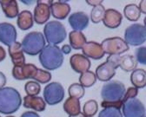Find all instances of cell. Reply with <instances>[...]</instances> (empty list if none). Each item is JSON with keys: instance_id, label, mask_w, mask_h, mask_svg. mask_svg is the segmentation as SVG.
Masks as SVG:
<instances>
[{"instance_id": "cell-1", "label": "cell", "mask_w": 146, "mask_h": 117, "mask_svg": "<svg viewBox=\"0 0 146 117\" xmlns=\"http://www.w3.org/2000/svg\"><path fill=\"white\" fill-rule=\"evenodd\" d=\"M22 105V97L16 89L4 87L0 89V113L11 114L17 112Z\"/></svg>"}, {"instance_id": "cell-2", "label": "cell", "mask_w": 146, "mask_h": 117, "mask_svg": "<svg viewBox=\"0 0 146 117\" xmlns=\"http://www.w3.org/2000/svg\"><path fill=\"white\" fill-rule=\"evenodd\" d=\"M39 62L47 70H55L64 63V54L58 45L48 44L39 53Z\"/></svg>"}, {"instance_id": "cell-3", "label": "cell", "mask_w": 146, "mask_h": 117, "mask_svg": "<svg viewBox=\"0 0 146 117\" xmlns=\"http://www.w3.org/2000/svg\"><path fill=\"white\" fill-rule=\"evenodd\" d=\"M21 45L24 53L29 56H36L45 47V39L42 32L32 31L25 35Z\"/></svg>"}, {"instance_id": "cell-4", "label": "cell", "mask_w": 146, "mask_h": 117, "mask_svg": "<svg viewBox=\"0 0 146 117\" xmlns=\"http://www.w3.org/2000/svg\"><path fill=\"white\" fill-rule=\"evenodd\" d=\"M66 36L65 27L58 21H50L44 28V36L49 44L58 45L61 44L65 40Z\"/></svg>"}, {"instance_id": "cell-5", "label": "cell", "mask_w": 146, "mask_h": 117, "mask_svg": "<svg viewBox=\"0 0 146 117\" xmlns=\"http://www.w3.org/2000/svg\"><path fill=\"white\" fill-rule=\"evenodd\" d=\"M120 56H109L106 62L101 63L96 69L95 75L101 82H110L116 75V69L119 68Z\"/></svg>"}, {"instance_id": "cell-6", "label": "cell", "mask_w": 146, "mask_h": 117, "mask_svg": "<svg viewBox=\"0 0 146 117\" xmlns=\"http://www.w3.org/2000/svg\"><path fill=\"white\" fill-rule=\"evenodd\" d=\"M126 91L125 86L119 81H110L101 89V97L104 102H116L123 99Z\"/></svg>"}, {"instance_id": "cell-7", "label": "cell", "mask_w": 146, "mask_h": 117, "mask_svg": "<svg viewBox=\"0 0 146 117\" xmlns=\"http://www.w3.org/2000/svg\"><path fill=\"white\" fill-rule=\"evenodd\" d=\"M146 39L145 26L140 24H133L127 27L124 31V42L128 45L139 46L144 44Z\"/></svg>"}, {"instance_id": "cell-8", "label": "cell", "mask_w": 146, "mask_h": 117, "mask_svg": "<svg viewBox=\"0 0 146 117\" xmlns=\"http://www.w3.org/2000/svg\"><path fill=\"white\" fill-rule=\"evenodd\" d=\"M44 100L45 103L53 106L60 103L64 97V89L59 83L53 82L49 83L44 89Z\"/></svg>"}, {"instance_id": "cell-9", "label": "cell", "mask_w": 146, "mask_h": 117, "mask_svg": "<svg viewBox=\"0 0 146 117\" xmlns=\"http://www.w3.org/2000/svg\"><path fill=\"white\" fill-rule=\"evenodd\" d=\"M101 47L104 54H108L109 56L117 55L119 56L127 50H129V45H128L123 38L119 36L109 37L106 38L101 43Z\"/></svg>"}, {"instance_id": "cell-10", "label": "cell", "mask_w": 146, "mask_h": 117, "mask_svg": "<svg viewBox=\"0 0 146 117\" xmlns=\"http://www.w3.org/2000/svg\"><path fill=\"white\" fill-rule=\"evenodd\" d=\"M122 114L123 117H145V107L137 97L129 99L122 106Z\"/></svg>"}, {"instance_id": "cell-11", "label": "cell", "mask_w": 146, "mask_h": 117, "mask_svg": "<svg viewBox=\"0 0 146 117\" xmlns=\"http://www.w3.org/2000/svg\"><path fill=\"white\" fill-rule=\"evenodd\" d=\"M53 1H36V5L34 9L33 20L38 24L47 23L50 17V5Z\"/></svg>"}, {"instance_id": "cell-12", "label": "cell", "mask_w": 146, "mask_h": 117, "mask_svg": "<svg viewBox=\"0 0 146 117\" xmlns=\"http://www.w3.org/2000/svg\"><path fill=\"white\" fill-rule=\"evenodd\" d=\"M17 40V30L10 23H0V43L10 46Z\"/></svg>"}, {"instance_id": "cell-13", "label": "cell", "mask_w": 146, "mask_h": 117, "mask_svg": "<svg viewBox=\"0 0 146 117\" xmlns=\"http://www.w3.org/2000/svg\"><path fill=\"white\" fill-rule=\"evenodd\" d=\"M36 69L38 68L31 63H25L22 66H13L12 76L18 81L33 79Z\"/></svg>"}, {"instance_id": "cell-14", "label": "cell", "mask_w": 146, "mask_h": 117, "mask_svg": "<svg viewBox=\"0 0 146 117\" xmlns=\"http://www.w3.org/2000/svg\"><path fill=\"white\" fill-rule=\"evenodd\" d=\"M68 22L73 30L82 31L88 27L90 19L86 13L83 11H78L72 13L70 16H69Z\"/></svg>"}, {"instance_id": "cell-15", "label": "cell", "mask_w": 146, "mask_h": 117, "mask_svg": "<svg viewBox=\"0 0 146 117\" xmlns=\"http://www.w3.org/2000/svg\"><path fill=\"white\" fill-rule=\"evenodd\" d=\"M71 69L77 73L82 74L88 71L90 68V61L82 54H74L70 58Z\"/></svg>"}, {"instance_id": "cell-16", "label": "cell", "mask_w": 146, "mask_h": 117, "mask_svg": "<svg viewBox=\"0 0 146 117\" xmlns=\"http://www.w3.org/2000/svg\"><path fill=\"white\" fill-rule=\"evenodd\" d=\"M123 20L122 14L115 9L105 10L103 18V24L105 27L110 29H116L120 26Z\"/></svg>"}, {"instance_id": "cell-17", "label": "cell", "mask_w": 146, "mask_h": 117, "mask_svg": "<svg viewBox=\"0 0 146 117\" xmlns=\"http://www.w3.org/2000/svg\"><path fill=\"white\" fill-rule=\"evenodd\" d=\"M83 55L86 56L88 59L91 58V59L94 60H99L101 58L104 57V53L102 50V47L97 42H86V44L83 46L81 49Z\"/></svg>"}, {"instance_id": "cell-18", "label": "cell", "mask_w": 146, "mask_h": 117, "mask_svg": "<svg viewBox=\"0 0 146 117\" xmlns=\"http://www.w3.org/2000/svg\"><path fill=\"white\" fill-rule=\"evenodd\" d=\"M8 52L14 66H22L25 63V57L21 43L15 42L8 47Z\"/></svg>"}, {"instance_id": "cell-19", "label": "cell", "mask_w": 146, "mask_h": 117, "mask_svg": "<svg viewBox=\"0 0 146 117\" xmlns=\"http://www.w3.org/2000/svg\"><path fill=\"white\" fill-rule=\"evenodd\" d=\"M67 1H58V2H52L50 5V15L54 17L56 19L63 20L66 18L70 12V6L69 4L66 3Z\"/></svg>"}, {"instance_id": "cell-20", "label": "cell", "mask_w": 146, "mask_h": 117, "mask_svg": "<svg viewBox=\"0 0 146 117\" xmlns=\"http://www.w3.org/2000/svg\"><path fill=\"white\" fill-rule=\"evenodd\" d=\"M23 106L25 108H31L36 112H43L45 110L46 103L43 97L25 95L23 99Z\"/></svg>"}, {"instance_id": "cell-21", "label": "cell", "mask_w": 146, "mask_h": 117, "mask_svg": "<svg viewBox=\"0 0 146 117\" xmlns=\"http://www.w3.org/2000/svg\"><path fill=\"white\" fill-rule=\"evenodd\" d=\"M0 5L5 17L8 18H15L19 14L17 2L15 0H0Z\"/></svg>"}, {"instance_id": "cell-22", "label": "cell", "mask_w": 146, "mask_h": 117, "mask_svg": "<svg viewBox=\"0 0 146 117\" xmlns=\"http://www.w3.org/2000/svg\"><path fill=\"white\" fill-rule=\"evenodd\" d=\"M17 26L22 30H27L33 26V16L30 11H22L17 15Z\"/></svg>"}, {"instance_id": "cell-23", "label": "cell", "mask_w": 146, "mask_h": 117, "mask_svg": "<svg viewBox=\"0 0 146 117\" xmlns=\"http://www.w3.org/2000/svg\"><path fill=\"white\" fill-rule=\"evenodd\" d=\"M69 42L71 49L81 50L83 46L86 44V37L82 31L72 30L69 34Z\"/></svg>"}, {"instance_id": "cell-24", "label": "cell", "mask_w": 146, "mask_h": 117, "mask_svg": "<svg viewBox=\"0 0 146 117\" xmlns=\"http://www.w3.org/2000/svg\"><path fill=\"white\" fill-rule=\"evenodd\" d=\"M131 82L133 87L138 89H143L146 85V73L143 69H137L131 72Z\"/></svg>"}, {"instance_id": "cell-25", "label": "cell", "mask_w": 146, "mask_h": 117, "mask_svg": "<svg viewBox=\"0 0 146 117\" xmlns=\"http://www.w3.org/2000/svg\"><path fill=\"white\" fill-rule=\"evenodd\" d=\"M64 110L69 115H76L81 113V107L80 102L78 99L69 97L64 103Z\"/></svg>"}, {"instance_id": "cell-26", "label": "cell", "mask_w": 146, "mask_h": 117, "mask_svg": "<svg viewBox=\"0 0 146 117\" xmlns=\"http://www.w3.org/2000/svg\"><path fill=\"white\" fill-rule=\"evenodd\" d=\"M137 63L135 57L131 55H126L120 56L119 60V67L125 72H132L137 69Z\"/></svg>"}, {"instance_id": "cell-27", "label": "cell", "mask_w": 146, "mask_h": 117, "mask_svg": "<svg viewBox=\"0 0 146 117\" xmlns=\"http://www.w3.org/2000/svg\"><path fill=\"white\" fill-rule=\"evenodd\" d=\"M123 14L128 20L131 22H137L141 17V11L138 6L135 4L126 5L123 9Z\"/></svg>"}, {"instance_id": "cell-28", "label": "cell", "mask_w": 146, "mask_h": 117, "mask_svg": "<svg viewBox=\"0 0 146 117\" xmlns=\"http://www.w3.org/2000/svg\"><path fill=\"white\" fill-rule=\"evenodd\" d=\"M97 82V77L95 75V73L92 71H85L81 74L79 77V83L84 88H90L92 87Z\"/></svg>"}, {"instance_id": "cell-29", "label": "cell", "mask_w": 146, "mask_h": 117, "mask_svg": "<svg viewBox=\"0 0 146 117\" xmlns=\"http://www.w3.org/2000/svg\"><path fill=\"white\" fill-rule=\"evenodd\" d=\"M98 111V104L95 100L87 101L83 107V114L88 117H93Z\"/></svg>"}, {"instance_id": "cell-30", "label": "cell", "mask_w": 146, "mask_h": 117, "mask_svg": "<svg viewBox=\"0 0 146 117\" xmlns=\"http://www.w3.org/2000/svg\"><path fill=\"white\" fill-rule=\"evenodd\" d=\"M105 13V8L104 5H99L98 6L93 7L90 12V19L93 24H98L103 21V18Z\"/></svg>"}, {"instance_id": "cell-31", "label": "cell", "mask_w": 146, "mask_h": 117, "mask_svg": "<svg viewBox=\"0 0 146 117\" xmlns=\"http://www.w3.org/2000/svg\"><path fill=\"white\" fill-rule=\"evenodd\" d=\"M68 93L70 97L79 100L84 95L85 89L80 83H72L68 89Z\"/></svg>"}, {"instance_id": "cell-32", "label": "cell", "mask_w": 146, "mask_h": 117, "mask_svg": "<svg viewBox=\"0 0 146 117\" xmlns=\"http://www.w3.org/2000/svg\"><path fill=\"white\" fill-rule=\"evenodd\" d=\"M33 80H35V82L38 83H43V84L48 83L51 80V74L47 70L38 69L33 77Z\"/></svg>"}, {"instance_id": "cell-33", "label": "cell", "mask_w": 146, "mask_h": 117, "mask_svg": "<svg viewBox=\"0 0 146 117\" xmlns=\"http://www.w3.org/2000/svg\"><path fill=\"white\" fill-rule=\"evenodd\" d=\"M25 90L27 95L30 96H38L41 91V86L38 83L35 81H29L25 85Z\"/></svg>"}, {"instance_id": "cell-34", "label": "cell", "mask_w": 146, "mask_h": 117, "mask_svg": "<svg viewBox=\"0 0 146 117\" xmlns=\"http://www.w3.org/2000/svg\"><path fill=\"white\" fill-rule=\"evenodd\" d=\"M98 117H123L121 109L114 108H105L100 111Z\"/></svg>"}, {"instance_id": "cell-35", "label": "cell", "mask_w": 146, "mask_h": 117, "mask_svg": "<svg viewBox=\"0 0 146 117\" xmlns=\"http://www.w3.org/2000/svg\"><path fill=\"white\" fill-rule=\"evenodd\" d=\"M146 49L144 46L139 47L135 50V59L137 61V63L145 65L146 64Z\"/></svg>"}, {"instance_id": "cell-36", "label": "cell", "mask_w": 146, "mask_h": 117, "mask_svg": "<svg viewBox=\"0 0 146 117\" xmlns=\"http://www.w3.org/2000/svg\"><path fill=\"white\" fill-rule=\"evenodd\" d=\"M137 95H138V89L137 88H135V87L128 88L127 90L124 93V95L123 97V99H122L123 103L125 102L127 100H129V99L136 98V97L137 96Z\"/></svg>"}, {"instance_id": "cell-37", "label": "cell", "mask_w": 146, "mask_h": 117, "mask_svg": "<svg viewBox=\"0 0 146 117\" xmlns=\"http://www.w3.org/2000/svg\"><path fill=\"white\" fill-rule=\"evenodd\" d=\"M123 102L122 100L120 101H116V102H104L103 101L101 102V106L105 108H117V109H121L122 106H123Z\"/></svg>"}, {"instance_id": "cell-38", "label": "cell", "mask_w": 146, "mask_h": 117, "mask_svg": "<svg viewBox=\"0 0 146 117\" xmlns=\"http://www.w3.org/2000/svg\"><path fill=\"white\" fill-rule=\"evenodd\" d=\"M20 117H40V115L34 111H26L23 113Z\"/></svg>"}, {"instance_id": "cell-39", "label": "cell", "mask_w": 146, "mask_h": 117, "mask_svg": "<svg viewBox=\"0 0 146 117\" xmlns=\"http://www.w3.org/2000/svg\"><path fill=\"white\" fill-rule=\"evenodd\" d=\"M103 2L104 1H102V0H86V3L91 6H93V7L98 6L99 5H102Z\"/></svg>"}, {"instance_id": "cell-40", "label": "cell", "mask_w": 146, "mask_h": 117, "mask_svg": "<svg viewBox=\"0 0 146 117\" xmlns=\"http://www.w3.org/2000/svg\"><path fill=\"white\" fill-rule=\"evenodd\" d=\"M5 84H6V76L5 75L4 73L0 71V89L4 88Z\"/></svg>"}, {"instance_id": "cell-41", "label": "cell", "mask_w": 146, "mask_h": 117, "mask_svg": "<svg viewBox=\"0 0 146 117\" xmlns=\"http://www.w3.org/2000/svg\"><path fill=\"white\" fill-rule=\"evenodd\" d=\"M61 51H62V53L63 54H64V55H68V54H70V51H71V47L69 45V44H64L61 49Z\"/></svg>"}, {"instance_id": "cell-42", "label": "cell", "mask_w": 146, "mask_h": 117, "mask_svg": "<svg viewBox=\"0 0 146 117\" xmlns=\"http://www.w3.org/2000/svg\"><path fill=\"white\" fill-rule=\"evenodd\" d=\"M145 5H146V2L144 1V0H143V1L140 2V5H139L138 8H139V10H140L141 13H143V14L146 13V7H145Z\"/></svg>"}, {"instance_id": "cell-43", "label": "cell", "mask_w": 146, "mask_h": 117, "mask_svg": "<svg viewBox=\"0 0 146 117\" xmlns=\"http://www.w3.org/2000/svg\"><path fill=\"white\" fill-rule=\"evenodd\" d=\"M5 57H6V52L2 46H0V62L5 60Z\"/></svg>"}, {"instance_id": "cell-44", "label": "cell", "mask_w": 146, "mask_h": 117, "mask_svg": "<svg viewBox=\"0 0 146 117\" xmlns=\"http://www.w3.org/2000/svg\"><path fill=\"white\" fill-rule=\"evenodd\" d=\"M23 4H25V5H32L34 4L36 1H25V0H23V1H21Z\"/></svg>"}, {"instance_id": "cell-45", "label": "cell", "mask_w": 146, "mask_h": 117, "mask_svg": "<svg viewBox=\"0 0 146 117\" xmlns=\"http://www.w3.org/2000/svg\"><path fill=\"white\" fill-rule=\"evenodd\" d=\"M84 114L82 113L78 114H76V115H69V117H83Z\"/></svg>"}, {"instance_id": "cell-46", "label": "cell", "mask_w": 146, "mask_h": 117, "mask_svg": "<svg viewBox=\"0 0 146 117\" xmlns=\"http://www.w3.org/2000/svg\"><path fill=\"white\" fill-rule=\"evenodd\" d=\"M6 117H15V116H12V115H8V116H6Z\"/></svg>"}, {"instance_id": "cell-47", "label": "cell", "mask_w": 146, "mask_h": 117, "mask_svg": "<svg viewBox=\"0 0 146 117\" xmlns=\"http://www.w3.org/2000/svg\"><path fill=\"white\" fill-rule=\"evenodd\" d=\"M83 117H88V116H84H84H83Z\"/></svg>"}, {"instance_id": "cell-48", "label": "cell", "mask_w": 146, "mask_h": 117, "mask_svg": "<svg viewBox=\"0 0 146 117\" xmlns=\"http://www.w3.org/2000/svg\"><path fill=\"white\" fill-rule=\"evenodd\" d=\"M0 117H1V116H0Z\"/></svg>"}]
</instances>
